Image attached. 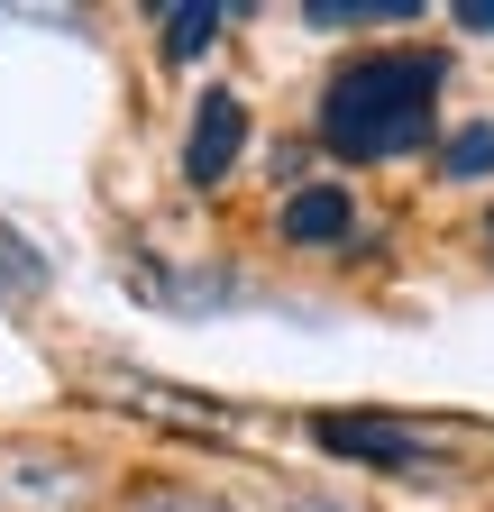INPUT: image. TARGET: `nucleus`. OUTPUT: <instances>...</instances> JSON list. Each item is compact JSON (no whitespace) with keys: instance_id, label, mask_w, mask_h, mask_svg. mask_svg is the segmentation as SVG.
Instances as JSON below:
<instances>
[{"instance_id":"6e6552de","label":"nucleus","mask_w":494,"mask_h":512,"mask_svg":"<svg viewBox=\"0 0 494 512\" xmlns=\"http://www.w3.org/2000/svg\"><path fill=\"white\" fill-rule=\"evenodd\" d=\"M412 0H302V28H403Z\"/></svg>"},{"instance_id":"7ed1b4c3","label":"nucleus","mask_w":494,"mask_h":512,"mask_svg":"<svg viewBox=\"0 0 494 512\" xmlns=\"http://www.w3.org/2000/svg\"><path fill=\"white\" fill-rule=\"evenodd\" d=\"M312 439L330 448V458H366V467H385V476H430L440 458H430V439L385 421V412H321Z\"/></svg>"},{"instance_id":"0eeeda50","label":"nucleus","mask_w":494,"mask_h":512,"mask_svg":"<svg viewBox=\"0 0 494 512\" xmlns=\"http://www.w3.org/2000/svg\"><path fill=\"white\" fill-rule=\"evenodd\" d=\"M229 19H238V10H220V0H165V10H156V28H165V55H174V64H193Z\"/></svg>"},{"instance_id":"f03ea898","label":"nucleus","mask_w":494,"mask_h":512,"mask_svg":"<svg viewBox=\"0 0 494 512\" xmlns=\"http://www.w3.org/2000/svg\"><path fill=\"white\" fill-rule=\"evenodd\" d=\"M92 467L55 439H0V512H83Z\"/></svg>"},{"instance_id":"9d476101","label":"nucleus","mask_w":494,"mask_h":512,"mask_svg":"<svg viewBox=\"0 0 494 512\" xmlns=\"http://www.w3.org/2000/svg\"><path fill=\"white\" fill-rule=\"evenodd\" d=\"M449 19H458V28H476V37H494V0H458Z\"/></svg>"},{"instance_id":"9b49d317","label":"nucleus","mask_w":494,"mask_h":512,"mask_svg":"<svg viewBox=\"0 0 494 512\" xmlns=\"http://www.w3.org/2000/svg\"><path fill=\"white\" fill-rule=\"evenodd\" d=\"M284 512H366V503H348V494H293Z\"/></svg>"},{"instance_id":"20e7f679","label":"nucleus","mask_w":494,"mask_h":512,"mask_svg":"<svg viewBox=\"0 0 494 512\" xmlns=\"http://www.w3.org/2000/svg\"><path fill=\"white\" fill-rule=\"evenodd\" d=\"M238 156H247V101L229 83H211L193 101V128H183V183H193V192H220Z\"/></svg>"},{"instance_id":"1a4fd4ad","label":"nucleus","mask_w":494,"mask_h":512,"mask_svg":"<svg viewBox=\"0 0 494 512\" xmlns=\"http://www.w3.org/2000/svg\"><path fill=\"white\" fill-rule=\"evenodd\" d=\"M440 174H449V183H485V174H494V119L449 128V138H440Z\"/></svg>"},{"instance_id":"f257e3e1","label":"nucleus","mask_w":494,"mask_h":512,"mask_svg":"<svg viewBox=\"0 0 494 512\" xmlns=\"http://www.w3.org/2000/svg\"><path fill=\"white\" fill-rule=\"evenodd\" d=\"M440 83H449V64L430 46H385V55L339 64L330 92H321V147L348 156V165L412 156L440 128Z\"/></svg>"},{"instance_id":"423d86ee","label":"nucleus","mask_w":494,"mask_h":512,"mask_svg":"<svg viewBox=\"0 0 494 512\" xmlns=\"http://www.w3.org/2000/svg\"><path fill=\"white\" fill-rule=\"evenodd\" d=\"M110 512H238V503L211 485H183V476H138V485L110 494Z\"/></svg>"},{"instance_id":"39448f33","label":"nucleus","mask_w":494,"mask_h":512,"mask_svg":"<svg viewBox=\"0 0 494 512\" xmlns=\"http://www.w3.org/2000/svg\"><path fill=\"white\" fill-rule=\"evenodd\" d=\"M284 247H348L357 238V202H348V183H302L284 192Z\"/></svg>"}]
</instances>
